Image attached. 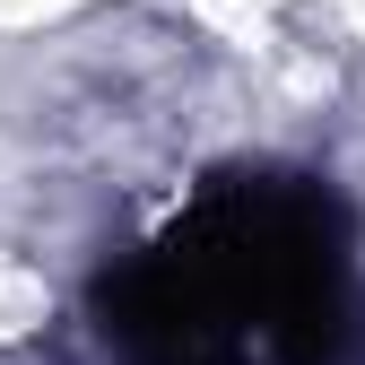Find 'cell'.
Wrapping results in <instances>:
<instances>
[{
  "mask_svg": "<svg viewBox=\"0 0 365 365\" xmlns=\"http://www.w3.org/2000/svg\"><path fill=\"white\" fill-rule=\"evenodd\" d=\"M130 365H331L348 331V235L313 182H217L113 279Z\"/></svg>",
  "mask_w": 365,
  "mask_h": 365,
  "instance_id": "cell-1",
  "label": "cell"
}]
</instances>
